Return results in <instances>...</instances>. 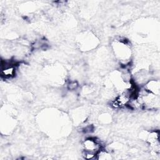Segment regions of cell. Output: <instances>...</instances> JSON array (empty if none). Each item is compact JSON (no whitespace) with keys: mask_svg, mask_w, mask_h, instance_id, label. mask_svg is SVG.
<instances>
[{"mask_svg":"<svg viewBox=\"0 0 160 160\" xmlns=\"http://www.w3.org/2000/svg\"><path fill=\"white\" fill-rule=\"evenodd\" d=\"M112 51L121 64L127 66L131 62L132 51L131 46L124 40H115L112 44Z\"/></svg>","mask_w":160,"mask_h":160,"instance_id":"6da1fadb","label":"cell"},{"mask_svg":"<svg viewBox=\"0 0 160 160\" xmlns=\"http://www.w3.org/2000/svg\"><path fill=\"white\" fill-rule=\"evenodd\" d=\"M1 68V78L4 80H9L14 78L17 73L16 65L11 60L2 59Z\"/></svg>","mask_w":160,"mask_h":160,"instance_id":"7a4b0ae2","label":"cell"},{"mask_svg":"<svg viewBox=\"0 0 160 160\" xmlns=\"http://www.w3.org/2000/svg\"><path fill=\"white\" fill-rule=\"evenodd\" d=\"M82 151H88L98 154L102 149V146L100 140L95 138L88 137L85 138L81 142Z\"/></svg>","mask_w":160,"mask_h":160,"instance_id":"3957f363","label":"cell"},{"mask_svg":"<svg viewBox=\"0 0 160 160\" xmlns=\"http://www.w3.org/2000/svg\"><path fill=\"white\" fill-rule=\"evenodd\" d=\"M97 39L94 34L90 32H84L80 36L79 46L83 51H91L96 48Z\"/></svg>","mask_w":160,"mask_h":160,"instance_id":"277c9868","label":"cell"},{"mask_svg":"<svg viewBox=\"0 0 160 160\" xmlns=\"http://www.w3.org/2000/svg\"><path fill=\"white\" fill-rule=\"evenodd\" d=\"M146 142L151 150L156 154L160 152L159 132L158 130H153L148 132L146 136Z\"/></svg>","mask_w":160,"mask_h":160,"instance_id":"5b68a950","label":"cell"},{"mask_svg":"<svg viewBox=\"0 0 160 160\" xmlns=\"http://www.w3.org/2000/svg\"><path fill=\"white\" fill-rule=\"evenodd\" d=\"M142 87L148 92L159 96L160 94V82L158 79H150L148 80Z\"/></svg>","mask_w":160,"mask_h":160,"instance_id":"8992f818","label":"cell"},{"mask_svg":"<svg viewBox=\"0 0 160 160\" xmlns=\"http://www.w3.org/2000/svg\"><path fill=\"white\" fill-rule=\"evenodd\" d=\"M82 156L85 159H87V160H93V159H97L98 154H96V153L92 152L82 151Z\"/></svg>","mask_w":160,"mask_h":160,"instance_id":"52a82bcc","label":"cell"},{"mask_svg":"<svg viewBox=\"0 0 160 160\" xmlns=\"http://www.w3.org/2000/svg\"><path fill=\"white\" fill-rule=\"evenodd\" d=\"M79 87V83L76 80H72L70 81L68 84H67V88L68 90L71 91H75L78 89V88Z\"/></svg>","mask_w":160,"mask_h":160,"instance_id":"ba28073f","label":"cell"}]
</instances>
